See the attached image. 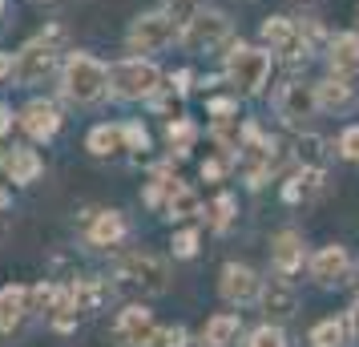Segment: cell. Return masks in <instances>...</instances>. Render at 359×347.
<instances>
[{
  "label": "cell",
  "instance_id": "9a60e30c",
  "mask_svg": "<svg viewBox=\"0 0 359 347\" xmlns=\"http://www.w3.org/2000/svg\"><path fill=\"white\" fill-rule=\"evenodd\" d=\"M303 234L294 231H283L275 234V243H271V266L278 271V279H291L294 271H303Z\"/></svg>",
  "mask_w": 359,
  "mask_h": 347
},
{
  "label": "cell",
  "instance_id": "603a6c76",
  "mask_svg": "<svg viewBox=\"0 0 359 347\" xmlns=\"http://www.w3.org/2000/svg\"><path fill=\"white\" fill-rule=\"evenodd\" d=\"M307 347H351V323L347 319H323V323H315L307 335Z\"/></svg>",
  "mask_w": 359,
  "mask_h": 347
},
{
  "label": "cell",
  "instance_id": "83f0119b",
  "mask_svg": "<svg viewBox=\"0 0 359 347\" xmlns=\"http://www.w3.org/2000/svg\"><path fill=\"white\" fill-rule=\"evenodd\" d=\"M146 347H190V335H186V327H154Z\"/></svg>",
  "mask_w": 359,
  "mask_h": 347
},
{
  "label": "cell",
  "instance_id": "f546056e",
  "mask_svg": "<svg viewBox=\"0 0 359 347\" xmlns=\"http://www.w3.org/2000/svg\"><path fill=\"white\" fill-rule=\"evenodd\" d=\"M206 215H210V226H214V231H226L230 218H234V198H230V194H218Z\"/></svg>",
  "mask_w": 359,
  "mask_h": 347
},
{
  "label": "cell",
  "instance_id": "d6a6232c",
  "mask_svg": "<svg viewBox=\"0 0 359 347\" xmlns=\"http://www.w3.org/2000/svg\"><path fill=\"white\" fill-rule=\"evenodd\" d=\"M174 254H178V259H194L198 254V234L194 231L174 234Z\"/></svg>",
  "mask_w": 359,
  "mask_h": 347
},
{
  "label": "cell",
  "instance_id": "d590c367",
  "mask_svg": "<svg viewBox=\"0 0 359 347\" xmlns=\"http://www.w3.org/2000/svg\"><path fill=\"white\" fill-rule=\"evenodd\" d=\"M154 105H158L162 114H178V97H158Z\"/></svg>",
  "mask_w": 359,
  "mask_h": 347
},
{
  "label": "cell",
  "instance_id": "60d3db41",
  "mask_svg": "<svg viewBox=\"0 0 359 347\" xmlns=\"http://www.w3.org/2000/svg\"><path fill=\"white\" fill-rule=\"evenodd\" d=\"M0 8H4V0H0Z\"/></svg>",
  "mask_w": 359,
  "mask_h": 347
},
{
  "label": "cell",
  "instance_id": "8fae6325",
  "mask_svg": "<svg viewBox=\"0 0 359 347\" xmlns=\"http://www.w3.org/2000/svg\"><path fill=\"white\" fill-rule=\"evenodd\" d=\"M259 303H262L266 323H278V327H283V323L294 319V311H299V291H294L287 279H278V283H271V287H262Z\"/></svg>",
  "mask_w": 359,
  "mask_h": 347
},
{
  "label": "cell",
  "instance_id": "6da1fadb",
  "mask_svg": "<svg viewBox=\"0 0 359 347\" xmlns=\"http://www.w3.org/2000/svg\"><path fill=\"white\" fill-rule=\"evenodd\" d=\"M114 279L133 295H165L170 291V266L158 254L133 250V254H121L114 263Z\"/></svg>",
  "mask_w": 359,
  "mask_h": 347
},
{
  "label": "cell",
  "instance_id": "5bb4252c",
  "mask_svg": "<svg viewBox=\"0 0 359 347\" xmlns=\"http://www.w3.org/2000/svg\"><path fill=\"white\" fill-rule=\"evenodd\" d=\"M262 41H266L275 53H287L291 61L307 57L303 41H299V25H294L291 17H271V20H262Z\"/></svg>",
  "mask_w": 359,
  "mask_h": 347
},
{
  "label": "cell",
  "instance_id": "8d00e7d4",
  "mask_svg": "<svg viewBox=\"0 0 359 347\" xmlns=\"http://www.w3.org/2000/svg\"><path fill=\"white\" fill-rule=\"evenodd\" d=\"M8 73H13V57H8V53H0V77H8Z\"/></svg>",
  "mask_w": 359,
  "mask_h": 347
},
{
  "label": "cell",
  "instance_id": "f35d334b",
  "mask_svg": "<svg viewBox=\"0 0 359 347\" xmlns=\"http://www.w3.org/2000/svg\"><path fill=\"white\" fill-rule=\"evenodd\" d=\"M8 125H13V114H8V109H4V105H0V133L8 130Z\"/></svg>",
  "mask_w": 359,
  "mask_h": 347
},
{
  "label": "cell",
  "instance_id": "e0dca14e",
  "mask_svg": "<svg viewBox=\"0 0 359 347\" xmlns=\"http://www.w3.org/2000/svg\"><path fill=\"white\" fill-rule=\"evenodd\" d=\"M20 125H25V133H29V137H36V142H49L53 133L61 130V114H57V105H49V101H33V105L20 114Z\"/></svg>",
  "mask_w": 359,
  "mask_h": 347
},
{
  "label": "cell",
  "instance_id": "44dd1931",
  "mask_svg": "<svg viewBox=\"0 0 359 347\" xmlns=\"http://www.w3.org/2000/svg\"><path fill=\"white\" fill-rule=\"evenodd\" d=\"M331 69H335V77H351L359 73V36L355 33H343L331 41Z\"/></svg>",
  "mask_w": 359,
  "mask_h": 347
},
{
  "label": "cell",
  "instance_id": "30bf717a",
  "mask_svg": "<svg viewBox=\"0 0 359 347\" xmlns=\"http://www.w3.org/2000/svg\"><path fill=\"white\" fill-rule=\"evenodd\" d=\"M154 315L146 307H126V311L114 319V339L121 347H146V339L154 335Z\"/></svg>",
  "mask_w": 359,
  "mask_h": 347
},
{
  "label": "cell",
  "instance_id": "3957f363",
  "mask_svg": "<svg viewBox=\"0 0 359 347\" xmlns=\"http://www.w3.org/2000/svg\"><path fill=\"white\" fill-rule=\"evenodd\" d=\"M158 81H162L158 65H154V61H142V57L117 61V65L109 69V85H114L117 97H126V101L154 97V93H158Z\"/></svg>",
  "mask_w": 359,
  "mask_h": 347
},
{
  "label": "cell",
  "instance_id": "74e56055",
  "mask_svg": "<svg viewBox=\"0 0 359 347\" xmlns=\"http://www.w3.org/2000/svg\"><path fill=\"white\" fill-rule=\"evenodd\" d=\"M347 323H351V335H359V303L351 307V315H347Z\"/></svg>",
  "mask_w": 359,
  "mask_h": 347
},
{
  "label": "cell",
  "instance_id": "277c9868",
  "mask_svg": "<svg viewBox=\"0 0 359 347\" xmlns=\"http://www.w3.org/2000/svg\"><path fill=\"white\" fill-rule=\"evenodd\" d=\"M226 77L234 81L238 93L255 97V93H262V85L271 77V57L259 49H246V45H234L226 53Z\"/></svg>",
  "mask_w": 359,
  "mask_h": 347
},
{
  "label": "cell",
  "instance_id": "8992f818",
  "mask_svg": "<svg viewBox=\"0 0 359 347\" xmlns=\"http://www.w3.org/2000/svg\"><path fill=\"white\" fill-rule=\"evenodd\" d=\"M174 36H178V20H170L165 13H149V17L133 20L130 49L133 53H154V49H165Z\"/></svg>",
  "mask_w": 359,
  "mask_h": 347
},
{
  "label": "cell",
  "instance_id": "9c48e42d",
  "mask_svg": "<svg viewBox=\"0 0 359 347\" xmlns=\"http://www.w3.org/2000/svg\"><path fill=\"white\" fill-rule=\"evenodd\" d=\"M347 275H351V254L339 243L323 247L311 259V279L319 283V287H339V283H347Z\"/></svg>",
  "mask_w": 359,
  "mask_h": 347
},
{
  "label": "cell",
  "instance_id": "cb8c5ba5",
  "mask_svg": "<svg viewBox=\"0 0 359 347\" xmlns=\"http://www.w3.org/2000/svg\"><path fill=\"white\" fill-rule=\"evenodd\" d=\"M202 215V198H198L190 186H178L174 182V190L165 194V218H174V222H186V218Z\"/></svg>",
  "mask_w": 359,
  "mask_h": 347
},
{
  "label": "cell",
  "instance_id": "e575fe53",
  "mask_svg": "<svg viewBox=\"0 0 359 347\" xmlns=\"http://www.w3.org/2000/svg\"><path fill=\"white\" fill-rule=\"evenodd\" d=\"M222 174H226V165H222V162H206V165H202V178H210V182H218Z\"/></svg>",
  "mask_w": 359,
  "mask_h": 347
},
{
  "label": "cell",
  "instance_id": "7a4b0ae2",
  "mask_svg": "<svg viewBox=\"0 0 359 347\" xmlns=\"http://www.w3.org/2000/svg\"><path fill=\"white\" fill-rule=\"evenodd\" d=\"M105 89H109V69L93 61V57H85V53H73L65 65V93L73 101H81V105H93V101L105 97Z\"/></svg>",
  "mask_w": 359,
  "mask_h": 347
},
{
  "label": "cell",
  "instance_id": "ffe728a7",
  "mask_svg": "<svg viewBox=\"0 0 359 347\" xmlns=\"http://www.w3.org/2000/svg\"><path fill=\"white\" fill-rule=\"evenodd\" d=\"M0 165H4V174H8V182H36V174H41V158H36V149H20L13 146V154H0Z\"/></svg>",
  "mask_w": 359,
  "mask_h": 347
},
{
  "label": "cell",
  "instance_id": "d4e9b609",
  "mask_svg": "<svg viewBox=\"0 0 359 347\" xmlns=\"http://www.w3.org/2000/svg\"><path fill=\"white\" fill-rule=\"evenodd\" d=\"M85 146H89V154H97V158H109V154L121 149V130H114V125H97V130H89Z\"/></svg>",
  "mask_w": 359,
  "mask_h": 347
},
{
  "label": "cell",
  "instance_id": "1f68e13d",
  "mask_svg": "<svg viewBox=\"0 0 359 347\" xmlns=\"http://www.w3.org/2000/svg\"><path fill=\"white\" fill-rule=\"evenodd\" d=\"M194 8H198V0H165V17L178 20V25H186L194 17Z\"/></svg>",
  "mask_w": 359,
  "mask_h": 347
},
{
  "label": "cell",
  "instance_id": "ab89813d",
  "mask_svg": "<svg viewBox=\"0 0 359 347\" xmlns=\"http://www.w3.org/2000/svg\"><path fill=\"white\" fill-rule=\"evenodd\" d=\"M8 206H13V194H8V190L0 186V210H8Z\"/></svg>",
  "mask_w": 359,
  "mask_h": 347
},
{
  "label": "cell",
  "instance_id": "f1b7e54d",
  "mask_svg": "<svg viewBox=\"0 0 359 347\" xmlns=\"http://www.w3.org/2000/svg\"><path fill=\"white\" fill-rule=\"evenodd\" d=\"M246 347H287V335H283L278 323H262L259 331H250Z\"/></svg>",
  "mask_w": 359,
  "mask_h": 347
},
{
  "label": "cell",
  "instance_id": "52a82bcc",
  "mask_svg": "<svg viewBox=\"0 0 359 347\" xmlns=\"http://www.w3.org/2000/svg\"><path fill=\"white\" fill-rule=\"evenodd\" d=\"M226 33H230V25L222 13H194V17L186 20V29H182V45L190 53H202V49L222 45Z\"/></svg>",
  "mask_w": 359,
  "mask_h": 347
},
{
  "label": "cell",
  "instance_id": "7402d4cb",
  "mask_svg": "<svg viewBox=\"0 0 359 347\" xmlns=\"http://www.w3.org/2000/svg\"><path fill=\"white\" fill-rule=\"evenodd\" d=\"M315 101H319V109L327 114H351V105H355V93H351V85L347 81H323L315 85Z\"/></svg>",
  "mask_w": 359,
  "mask_h": 347
},
{
  "label": "cell",
  "instance_id": "7c38bea8",
  "mask_svg": "<svg viewBox=\"0 0 359 347\" xmlns=\"http://www.w3.org/2000/svg\"><path fill=\"white\" fill-rule=\"evenodd\" d=\"M53 61H57V53L33 41V45H29V49L13 61V77H17L20 85H41L53 73Z\"/></svg>",
  "mask_w": 359,
  "mask_h": 347
},
{
  "label": "cell",
  "instance_id": "ba28073f",
  "mask_svg": "<svg viewBox=\"0 0 359 347\" xmlns=\"http://www.w3.org/2000/svg\"><path fill=\"white\" fill-rule=\"evenodd\" d=\"M218 291H222L226 303L246 307V303H255V299L262 295V279L250 271V266H243V263H226V266H222V279H218Z\"/></svg>",
  "mask_w": 359,
  "mask_h": 347
},
{
  "label": "cell",
  "instance_id": "2e32d148",
  "mask_svg": "<svg viewBox=\"0 0 359 347\" xmlns=\"http://www.w3.org/2000/svg\"><path fill=\"white\" fill-rule=\"evenodd\" d=\"M238 335H243V315L218 311V315H210L206 327H202V347H234Z\"/></svg>",
  "mask_w": 359,
  "mask_h": 347
},
{
  "label": "cell",
  "instance_id": "836d02e7",
  "mask_svg": "<svg viewBox=\"0 0 359 347\" xmlns=\"http://www.w3.org/2000/svg\"><path fill=\"white\" fill-rule=\"evenodd\" d=\"M339 154L347 158V162H359V125L343 130V137H339Z\"/></svg>",
  "mask_w": 359,
  "mask_h": 347
},
{
  "label": "cell",
  "instance_id": "5b68a950",
  "mask_svg": "<svg viewBox=\"0 0 359 347\" xmlns=\"http://www.w3.org/2000/svg\"><path fill=\"white\" fill-rule=\"evenodd\" d=\"M315 109H319V101H315V89L303 81H291L283 85L275 93V114L291 125V130H303L311 117H315Z\"/></svg>",
  "mask_w": 359,
  "mask_h": 347
},
{
  "label": "cell",
  "instance_id": "ac0fdd59",
  "mask_svg": "<svg viewBox=\"0 0 359 347\" xmlns=\"http://www.w3.org/2000/svg\"><path fill=\"white\" fill-rule=\"evenodd\" d=\"M130 234V226H126V218L117 215V210H101L97 218H93V226H89V247H97V250H109V247H117L121 238Z\"/></svg>",
  "mask_w": 359,
  "mask_h": 347
},
{
  "label": "cell",
  "instance_id": "4dcf8cb0",
  "mask_svg": "<svg viewBox=\"0 0 359 347\" xmlns=\"http://www.w3.org/2000/svg\"><path fill=\"white\" fill-rule=\"evenodd\" d=\"M121 142H126L130 149H142V154H146L149 149V133L142 130L137 121H130V125H121Z\"/></svg>",
  "mask_w": 359,
  "mask_h": 347
},
{
  "label": "cell",
  "instance_id": "484cf974",
  "mask_svg": "<svg viewBox=\"0 0 359 347\" xmlns=\"http://www.w3.org/2000/svg\"><path fill=\"white\" fill-rule=\"evenodd\" d=\"M294 149H299V165H319V170H327V142L319 133H303Z\"/></svg>",
  "mask_w": 359,
  "mask_h": 347
},
{
  "label": "cell",
  "instance_id": "4fadbf2b",
  "mask_svg": "<svg viewBox=\"0 0 359 347\" xmlns=\"http://www.w3.org/2000/svg\"><path fill=\"white\" fill-rule=\"evenodd\" d=\"M69 291H73V307H77V315H81V319L101 315V311H105V303H109V295H114V287H109L105 279H93V275L77 279Z\"/></svg>",
  "mask_w": 359,
  "mask_h": 347
},
{
  "label": "cell",
  "instance_id": "d6986e66",
  "mask_svg": "<svg viewBox=\"0 0 359 347\" xmlns=\"http://www.w3.org/2000/svg\"><path fill=\"white\" fill-rule=\"evenodd\" d=\"M29 315V287H0V331H17Z\"/></svg>",
  "mask_w": 359,
  "mask_h": 347
},
{
  "label": "cell",
  "instance_id": "4316f807",
  "mask_svg": "<svg viewBox=\"0 0 359 347\" xmlns=\"http://www.w3.org/2000/svg\"><path fill=\"white\" fill-rule=\"evenodd\" d=\"M194 137H198V130L186 121V117H174V121H170V130H165V142H170V149H178V154H186Z\"/></svg>",
  "mask_w": 359,
  "mask_h": 347
}]
</instances>
